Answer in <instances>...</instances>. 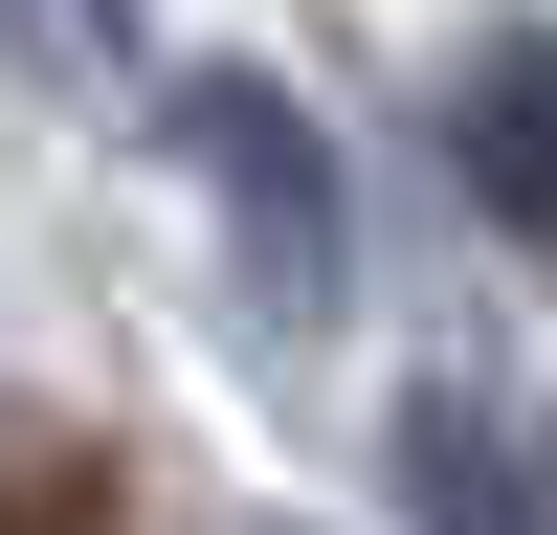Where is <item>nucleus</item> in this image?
<instances>
[{
	"label": "nucleus",
	"mask_w": 557,
	"mask_h": 535,
	"mask_svg": "<svg viewBox=\"0 0 557 535\" xmlns=\"http://www.w3.org/2000/svg\"><path fill=\"white\" fill-rule=\"evenodd\" d=\"M178 157H201L223 223H246V290L312 335V312H335V157H312V112L268 67H178Z\"/></svg>",
	"instance_id": "1"
},
{
	"label": "nucleus",
	"mask_w": 557,
	"mask_h": 535,
	"mask_svg": "<svg viewBox=\"0 0 557 535\" xmlns=\"http://www.w3.org/2000/svg\"><path fill=\"white\" fill-rule=\"evenodd\" d=\"M401 490H424V535H557V424L491 380H424L401 401Z\"/></svg>",
	"instance_id": "2"
},
{
	"label": "nucleus",
	"mask_w": 557,
	"mask_h": 535,
	"mask_svg": "<svg viewBox=\"0 0 557 535\" xmlns=\"http://www.w3.org/2000/svg\"><path fill=\"white\" fill-rule=\"evenodd\" d=\"M446 157H469V201L557 246V23H491L469 67H446Z\"/></svg>",
	"instance_id": "3"
},
{
	"label": "nucleus",
	"mask_w": 557,
	"mask_h": 535,
	"mask_svg": "<svg viewBox=\"0 0 557 535\" xmlns=\"http://www.w3.org/2000/svg\"><path fill=\"white\" fill-rule=\"evenodd\" d=\"M0 23H23V45H67V67H112V45H134V0H0Z\"/></svg>",
	"instance_id": "4"
}]
</instances>
